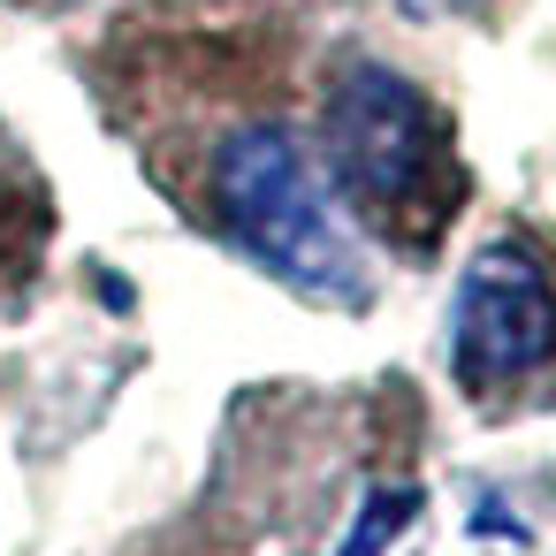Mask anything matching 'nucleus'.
I'll return each instance as SVG.
<instances>
[{"instance_id":"obj_1","label":"nucleus","mask_w":556,"mask_h":556,"mask_svg":"<svg viewBox=\"0 0 556 556\" xmlns=\"http://www.w3.org/2000/svg\"><path fill=\"white\" fill-rule=\"evenodd\" d=\"M214 214L222 229L290 290H320L343 298L351 275V244L336 229V206L320 191V176L305 168L298 138L282 123H237L214 153Z\"/></svg>"},{"instance_id":"obj_2","label":"nucleus","mask_w":556,"mask_h":556,"mask_svg":"<svg viewBox=\"0 0 556 556\" xmlns=\"http://www.w3.org/2000/svg\"><path fill=\"white\" fill-rule=\"evenodd\" d=\"M320 161L358 206H396L434 161V108L389 62H351L320 100Z\"/></svg>"},{"instance_id":"obj_3","label":"nucleus","mask_w":556,"mask_h":556,"mask_svg":"<svg viewBox=\"0 0 556 556\" xmlns=\"http://www.w3.org/2000/svg\"><path fill=\"white\" fill-rule=\"evenodd\" d=\"M450 351L472 389L518 381L556 351V290L526 244L472 252V267L457 282V313H450Z\"/></svg>"},{"instance_id":"obj_4","label":"nucleus","mask_w":556,"mask_h":556,"mask_svg":"<svg viewBox=\"0 0 556 556\" xmlns=\"http://www.w3.org/2000/svg\"><path fill=\"white\" fill-rule=\"evenodd\" d=\"M412 518H419V488H374V495L358 503V518H351V533H343L336 556H389V541H396Z\"/></svg>"},{"instance_id":"obj_5","label":"nucleus","mask_w":556,"mask_h":556,"mask_svg":"<svg viewBox=\"0 0 556 556\" xmlns=\"http://www.w3.org/2000/svg\"><path fill=\"white\" fill-rule=\"evenodd\" d=\"M412 16H450V9H465V0H404Z\"/></svg>"}]
</instances>
